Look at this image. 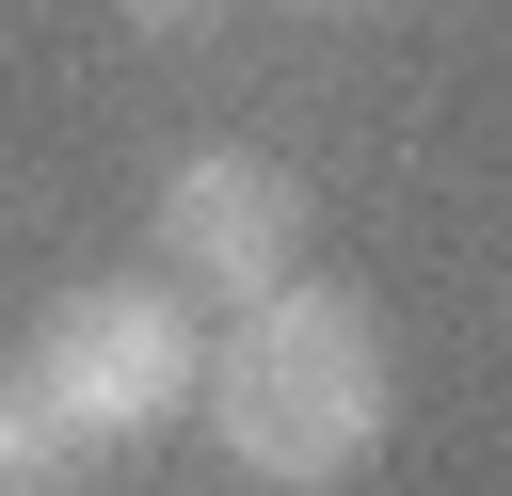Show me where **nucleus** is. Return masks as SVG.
I'll return each mask as SVG.
<instances>
[{
  "label": "nucleus",
  "mask_w": 512,
  "mask_h": 496,
  "mask_svg": "<svg viewBox=\"0 0 512 496\" xmlns=\"http://www.w3.org/2000/svg\"><path fill=\"white\" fill-rule=\"evenodd\" d=\"M224 0H128V32H208Z\"/></svg>",
  "instance_id": "obj_5"
},
{
  "label": "nucleus",
  "mask_w": 512,
  "mask_h": 496,
  "mask_svg": "<svg viewBox=\"0 0 512 496\" xmlns=\"http://www.w3.org/2000/svg\"><path fill=\"white\" fill-rule=\"evenodd\" d=\"M288 16H368V0H288Z\"/></svg>",
  "instance_id": "obj_6"
},
{
  "label": "nucleus",
  "mask_w": 512,
  "mask_h": 496,
  "mask_svg": "<svg viewBox=\"0 0 512 496\" xmlns=\"http://www.w3.org/2000/svg\"><path fill=\"white\" fill-rule=\"evenodd\" d=\"M160 256L192 272V288H288V256H304V192H288V160H256V144H224V160H176L160 176Z\"/></svg>",
  "instance_id": "obj_3"
},
{
  "label": "nucleus",
  "mask_w": 512,
  "mask_h": 496,
  "mask_svg": "<svg viewBox=\"0 0 512 496\" xmlns=\"http://www.w3.org/2000/svg\"><path fill=\"white\" fill-rule=\"evenodd\" d=\"M192 368H208V352H192L176 288H64V304L32 320V368H16V400L112 464V448H144L160 416H192Z\"/></svg>",
  "instance_id": "obj_2"
},
{
  "label": "nucleus",
  "mask_w": 512,
  "mask_h": 496,
  "mask_svg": "<svg viewBox=\"0 0 512 496\" xmlns=\"http://www.w3.org/2000/svg\"><path fill=\"white\" fill-rule=\"evenodd\" d=\"M0 496H96V448H80V432H48L16 384H0Z\"/></svg>",
  "instance_id": "obj_4"
},
{
  "label": "nucleus",
  "mask_w": 512,
  "mask_h": 496,
  "mask_svg": "<svg viewBox=\"0 0 512 496\" xmlns=\"http://www.w3.org/2000/svg\"><path fill=\"white\" fill-rule=\"evenodd\" d=\"M192 416L224 432V464L240 480H272V496H336L368 448H384V416H400V368H384V320L352 304V288H256L240 304V336L192 368Z\"/></svg>",
  "instance_id": "obj_1"
}]
</instances>
